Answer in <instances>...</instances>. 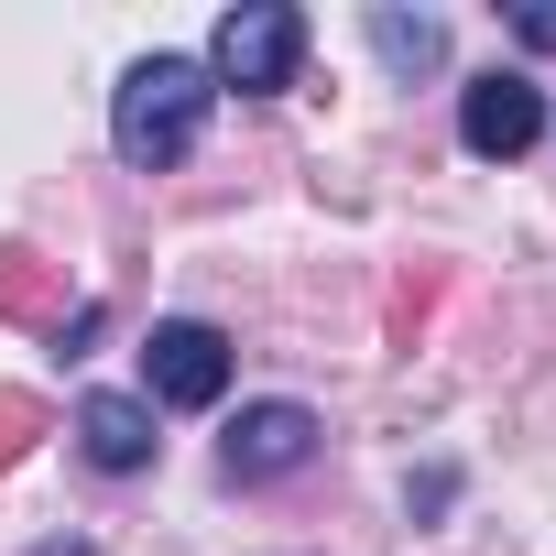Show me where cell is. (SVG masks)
Wrapping results in <instances>:
<instances>
[{"mask_svg": "<svg viewBox=\"0 0 556 556\" xmlns=\"http://www.w3.org/2000/svg\"><path fill=\"white\" fill-rule=\"evenodd\" d=\"M295 66H306V12H285V0H240L207 34V88L273 99V88H295Z\"/></svg>", "mask_w": 556, "mask_h": 556, "instance_id": "obj_2", "label": "cell"}, {"mask_svg": "<svg viewBox=\"0 0 556 556\" xmlns=\"http://www.w3.org/2000/svg\"><path fill=\"white\" fill-rule=\"evenodd\" d=\"M371 55L404 66V77H426V66L447 55V23H437V12H371Z\"/></svg>", "mask_w": 556, "mask_h": 556, "instance_id": "obj_7", "label": "cell"}, {"mask_svg": "<svg viewBox=\"0 0 556 556\" xmlns=\"http://www.w3.org/2000/svg\"><path fill=\"white\" fill-rule=\"evenodd\" d=\"M207 66L197 55H142L131 77H121V99H110V142H121V164H142V175H164V164H186L197 153V131H207Z\"/></svg>", "mask_w": 556, "mask_h": 556, "instance_id": "obj_1", "label": "cell"}, {"mask_svg": "<svg viewBox=\"0 0 556 556\" xmlns=\"http://www.w3.org/2000/svg\"><path fill=\"white\" fill-rule=\"evenodd\" d=\"M34 426H45V404H34V393H0V469L34 447Z\"/></svg>", "mask_w": 556, "mask_h": 556, "instance_id": "obj_8", "label": "cell"}, {"mask_svg": "<svg viewBox=\"0 0 556 556\" xmlns=\"http://www.w3.org/2000/svg\"><path fill=\"white\" fill-rule=\"evenodd\" d=\"M513 34H523V45H556V0H523V12H513Z\"/></svg>", "mask_w": 556, "mask_h": 556, "instance_id": "obj_9", "label": "cell"}, {"mask_svg": "<svg viewBox=\"0 0 556 556\" xmlns=\"http://www.w3.org/2000/svg\"><path fill=\"white\" fill-rule=\"evenodd\" d=\"M77 447H88V469H110V480H131V469H153V404L142 393H88L77 404Z\"/></svg>", "mask_w": 556, "mask_h": 556, "instance_id": "obj_6", "label": "cell"}, {"mask_svg": "<svg viewBox=\"0 0 556 556\" xmlns=\"http://www.w3.org/2000/svg\"><path fill=\"white\" fill-rule=\"evenodd\" d=\"M229 393V339L207 317H164L142 339V404H175V415H207Z\"/></svg>", "mask_w": 556, "mask_h": 556, "instance_id": "obj_3", "label": "cell"}, {"mask_svg": "<svg viewBox=\"0 0 556 556\" xmlns=\"http://www.w3.org/2000/svg\"><path fill=\"white\" fill-rule=\"evenodd\" d=\"M534 131H545V88H534V77H513V66L469 77V99H458V142H469L480 164H513V153H534Z\"/></svg>", "mask_w": 556, "mask_h": 556, "instance_id": "obj_4", "label": "cell"}, {"mask_svg": "<svg viewBox=\"0 0 556 556\" xmlns=\"http://www.w3.org/2000/svg\"><path fill=\"white\" fill-rule=\"evenodd\" d=\"M317 458V415L306 404H240V426H229V447H218V469L251 491V480H295Z\"/></svg>", "mask_w": 556, "mask_h": 556, "instance_id": "obj_5", "label": "cell"}, {"mask_svg": "<svg viewBox=\"0 0 556 556\" xmlns=\"http://www.w3.org/2000/svg\"><path fill=\"white\" fill-rule=\"evenodd\" d=\"M34 556H99V545H88V534H55V545H34Z\"/></svg>", "mask_w": 556, "mask_h": 556, "instance_id": "obj_10", "label": "cell"}]
</instances>
